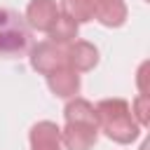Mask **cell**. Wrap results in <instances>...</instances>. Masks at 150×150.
<instances>
[{"label":"cell","instance_id":"3","mask_svg":"<svg viewBox=\"0 0 150 150\" xmlns=\"http://www.w3.org/2000/svg\"><path fill=\"white\" fill-rule=\"evenodd\" d=\"M30 63L35 70L45 73V75H52L54 70L68 66L66 63V54L56 47V42H42L33 49V56H30Z\"/></svg>","mask_w":150,"mask_h":150},{"label":"cell","instance_id":"8","mask_svg":"<svg viewBox=\"0 0 150 150\" xmlns=\"http://www.w3.org/2000/svg\"><path fill=\"white\" fill-rule=\"evenodd\" d=\"M96 61H98V52L89 42H75L66 54V63L73 70H89L96 66Z\"/></svg>","mask_w":150,"mask_h":150},{"label":"cell","instance_id":"10","mask_svg":"<svg viewBox=\"0 0 150 150\" xmlns=\"http://www.w3.org/2000/svg\"><path fill=\"white\" fill-rule=\"evenodd\" d=\"M47 33H49L52 42H56V45L70 42V40L77 35V21H75V19H70L68 14H59V16H56V21L52 23V28H49Z\"/></svg>","mask_w":150,"mask_h":150},{"label":"cell","instance_id":"1","mask_svg":"<svg viewBox=\"0 0 150 150\" xmlns=\"http://www.w3.org/2000/svg\"><path fill=\"white\" fill-rule=\"evenodd\" d=\"M96 117L98 124L103 127V131L115 138L117 143H129L138 136V127L129 112L127 101L115 98V101H101L96 108Z\"/></svg>","mask_w":150,"mask_h":150},{"label":"cell","instance_id":"12","mask_svg":"<svg viewBox=\"0 0 150 150\" xmlns=\"http://www.w3.org/2000/svg\"><path fill=\"white\" fill-rule=\"evenodd\" d=\"M61 7L75 21H89L94 12V0H63Z\"/></svg>","mask_w":150,"mask_h":150},{"label":"cell","instance_id":"11","mask_svg":"<svg viewBox=\"0 0 150 150\" xmlns=\"http://www.w3.org/2000/svg\"><path fill=\"white\" fill-rule=\"evenodd\" d=\"M66 120H68V122H84V124L98 127L96 110H94L87 101H82V98H77V101H73V103L66 105Z\"/></svg>","mask_w":150,"mask_h":150},{"label":"cell","instance_id":"2","mask_svg":"<svg viewBox=\"0 0 150 150\" xmlns=\"http://www.w3.org/2000/svg\"><path fill=\"white\" fill-rule=\"evenodd\" d=\"M28 45V30L19 14L0 9V54H21Z\"/></svg>","mask_w":150,"mask_h":150},{"label":"cell","instance_id":"4","mask_svg":"<svg viewBox=\"0 0 150 150\" xmlns=\"http://www.w3.org/2000/svg\"><path fill=\"white\" fill-rule=\"evenodd\" d=\"M96 129L94 124H84V122H68L66 131H63V143L70 150H89L96 143Z\"/></svg>","mask_w":150,"mask_h":150},{"label":"cell","instance_id":"13","mask_svg":"<svg viewBox=\"0 0 150 150\" xmlns=\"http://www.w3.org/2000/svg\"><path fill=\"white\" fill-rule=\"evenodd\" d=\"M143 98H145V94H143V96H141V98H138V105H143ZM138 117H141V122H143V124H145V122H148V115H145V112H143V108H141V110H138Z\"/></svg>","mask_w":150,"mask_h":150},{"label":"cell","instance_id":"5","mask_svg":"<svg viewBox=\"0 0 150 150\" xmlns=\"http://www.w3.org/2000/svg\"><path fill=\"white\" fill-rule=\"evenodd\" d=\"M26 16H28V21H30L33 28H38V30H49L52 23H54L56 16H59V7H56L54 0H33V2L28 5Z\"/></svg>","mask_w":150,"mask_h":150},{"label":"cell","instance_id":"9","mask_svg":"<svg viewBox=\"0 0 150 150\" xmlns=\"http://www.w3.org/2000/svg\"><path fill=\"white\" fill-rule=\"evenodd\" d=\"M49 77V87H52V91L56 94V96H73L75 91H77V87H80V80H77V70H73V68H59V70H54L52 75H47Z\"/></svg>","mask_w":150,"mask_h":150},{"label":"cell","instance_id":"7","mask_svg":"<svg viewBox=\"0 0 150 150\" xmlns=\"http://www.w3.org/2000/svg\"><path fill=\"white\" fill-rule=\"evenodd\" d=\"M91 16H96L105 26H120L127 16V7L122 0H94Z\"/></svg>","mask_w":150,"mask_h":150},{"label":"cell","instance_id":"6","mask_svg":"<svg viewBox=\"0 0 150 150\" xmlns=\"http://www.w3.org/2000/svg\"><path fill=\"white\" fill-rule=\"evenodd\" d=\"M33 150H61V131L52 122H40L30 131Z\"/></svg>","mask_w":150,"mask_h":150}]
</instances>
